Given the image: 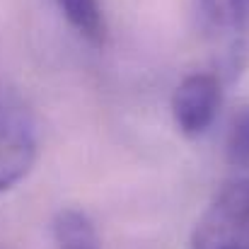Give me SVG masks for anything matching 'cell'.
<instances>
[{"mask_svg": "<svg viewBox=\"0 0 249 249\" xmlns=\"http://www.w3.org/2000/svg\"><path fill=\"white\" fill-rule=\"evenodd\" d=\"M196 22L223 83L249 66V0H196Z\"/></svg>", "mask_w": 249, "mask_h": 249, "instance_id": "cell-1", "label": "cell"}, {"mask_svg": "<svg viewBox=\"0 0 249 249\" xmlns=\"http://www.w3.org/2000/svg\"><path fill=\"white\" fill-rule=\"evenodd\" d=\"M191 249H249V174L232 172L201 213Z\"/></svg>", "mask_w": 249, "mask_h": 249, "instance_id": "cell-2", "label": "cell"}, {"mask_svg": "<svg viewBox=\"0 0 249 249\" xmlns=\"http://www.w3.org/2000/svg\"><path fill=\"white\" fill-rule=\"evenodd\" d=\"M39 136L24 99L0 80V191L19 184L36 162Z\"/></svg>", "mask_w": 249, "mask_h": 249, "instance_id": "cell-3", "label": "cell"}, {"mask_svg": "<svg viewBox=\"0 0 249 249\" xmlns=\"http://www.w3.org/2000/svg\"><path fill=\"white\" fill-rule=\"evenodd\" d=\"M223 102V78L218 73H191L172 92V119L181 136H203L220 109Z\"/></svg>", "mask_w": 249, "mask_h": 249, "instance_id": "cell-4", "label": "cell"}, {"mask_svg": "<svg viewBox=\"0 0 249 249\" xmlns=\"http://www.w3.org/2000/svg\"><path fill=\"white\" fill-rule=\"evenodd\" d=\"M68 24L89 44L102 46L107 41V19L99 0H56Z\"/></svg>", "mask_w": 249, "mask_h": 249, "instance_id": "cell-5", "label": "cell"}, {"mask_svg": "<svg viewBox=\"0 0 249 249\" xmlns=\"http://www.w3.org/2000/svg\"><path fill=\"white\" fill-rule=\"evenodd\" d=\"M53 235L58 249H99V237L92 220L75 208H66L56 215Z\"/></svg>", "mask_w": 249, "mask_h": 249, "instance_id": "cell-6", "label": "cell"}, {"mask_svg": "<svg viewBox=\"0 0 249 249\" xmlns=\"http://www.w3.org/2000/svg\"><path fill=\"white\" fill-rule=\"evenodd\" d=\"M228 162L232 172L249 174V109H242L228 133Z\"/></svg>", "mask_w": 249, "mask_h": 249, "instance_id": "cell-7", "label": "cell"}]
</instances>
